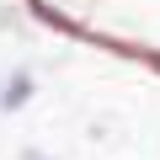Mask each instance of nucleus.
<instances>
[{
  "mask_svg": "<svg viewBox=\"0 0 160 160\" xmlns=\"http://www.w3.org/2000/svg\"><path fill=\"white\" fill-rule=\"evenodd\" d=\"M22 160H48V155L43 149H22Z\"/></svg>",
  "mask_w": 160,
  "mask_h": 160,
  "instance_id": "2",
  "label": "nucleus"
},
{
  "mask_svg": "<svg viewBox=\"0 0 160 160\" xmlns=\"http://www.w3.org/2000/svg\"><path fill=\"white\" fill-rule=\"evenodd\" d=\"M27 96H32V75H27V69H16V75L6 80V91H0V112H16Z\"/></svg>",
  "mask_w": 160,
  "mask_h": 160,
  "instance_id": "1",
  "label": "nucleus"
}]
</instances>
